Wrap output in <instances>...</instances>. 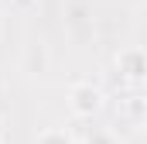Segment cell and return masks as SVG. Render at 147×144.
Returning <instances> with one entry per match:
<instances>
[{"instance_id":"4","label":"cell","mask_w":147,"mask_h":144,"mask_svg":"<svg viewBox=\"0 0 147 144\" xmlns=\"http://www.w3.org/2000/svg\"><path fill=\"white\" fill-rule=\"evenodd\" d=\"M82 144H123V141H120V134L113 127H89Z\"/></svg>"},{"instance_id":"5","label":"cell","mask_w":147,"mask_h":144,"mask_svg":"<svg viewBox=\"0 0 147 144\" xmlns=\"http://www.w3.org/2000/svg\"><path fill=\"white\" fill-rule=\"evenodd\" d=\"M34 144H75V141H72V134L62 130V127H45L34 137Z\"/></svg>"},{"instance_id":"2","label":"cell","mask_w":147,"mask_h":144,"mask_svg":"<svg viewBox=\"0 0 147 144\" xmlns=\"http://www.w3.org/2000/svg\"><path fill=\"white\" fill-rule=\"evenodd\" d=\"M116 69H120V79L134 89H140L147 79V52L140 45H130L123 52H116Z\"/></svg>"},{"instance_id":"1","label":"cell","mask_w":147,"mask_h":144,"mask_svg":"<svg viewBox=\"0 0 147 144\" xmlns=\"http://www.w3.org/2000/svg\"><path fill=\"white\" fill-rule=\"evenodd\" d=\"M106 107V93L96 82H72L69 86V113L79 120H92Z\"/></svg>"},{"instance_id":"6","label":"cell","mask_w":147,"mask_h":144,"mask_svg":"<svg viewBox=\"0 0 147 144\" xmlns=\"http://www.w3.org/2000/svg\"><path fill=\"white\" fill-rule=\"evenodd\" d=\"M0 144H3V137H0Z\"/></svg>"},{"instance_id":"3","label":"cell","mask_w":147,"mask_h":144,"mask_svg":"<svg viewBox=\"0 0 147 144\" xmlns=\"http://www.w3.org/2000/svg\"><path fill=\"white\" fill-rule=\"evenodd\" d=\"M144 103H147V100L140 96V89H134L130 96H123V100H120L116 117H120V120H127L130 127H137V130H140V127H144Z\"/></svg>"}]
</instances>
